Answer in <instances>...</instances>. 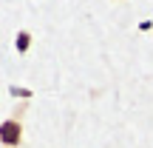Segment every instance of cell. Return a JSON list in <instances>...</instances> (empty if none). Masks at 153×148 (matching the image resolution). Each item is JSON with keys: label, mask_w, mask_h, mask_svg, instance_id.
<instances>
[{"label": "cell", "mask_w": 153, "mask_h": 148, "mask_svg": "<svg viewBox=\"0 0 153 148\" xmlns=\"http://www.w3.org/2000/svg\"><path fill=\"white\" fill-rule=\"evenodd\" d=\"M20 111L0 122V145L3 148H20L23 145V114Z\"/></svg>", "instance_id": "1"}, {"label": "cell", "mask_w": 153, "mask_h": 148, "mask_svg": "<svg viewBox=\"0 0 153 148\" xmlns=\"http://www.w3.org/2000/svg\"><path fill=\"white\" fill-rule=\"evenodd\" d=\"M28 43H31V34H28V32H20V37H17V51L26 54V51H28Z\"/></svg>", "instance_id": "2"}]
</instances>
